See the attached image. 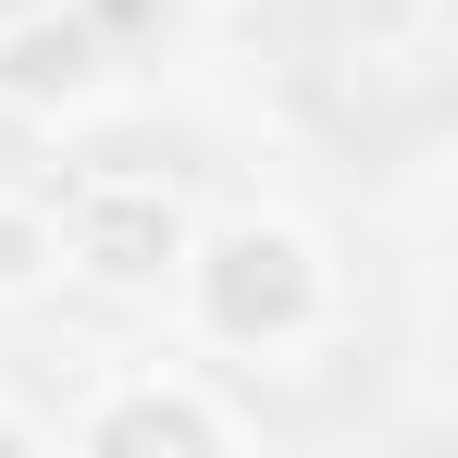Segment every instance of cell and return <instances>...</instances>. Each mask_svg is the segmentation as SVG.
<instances>
[{
    "instance_id": "1",
    "label": "cell",
    "mask_w": 458,
    "mask_h": 458,
    "mask_svg": "<svg viewBox=\"0 0 458 458\" xmlns=\"http://www.w3.org/2000/svg\"><path fill=\"white\" fill-rule=\"evenodd\" d=\"M174 310L186 335L235 360V372H298L310 347L347 335V260L335 235L285 211V199H248V211H199L186 260H174Z\"/></svg>"
},
{
    "instance_id": "2",
    "label": "cell",
    "mask_w": 458,
    "mask_h": 458,
    "mask_svg": "<svg viewBox=\"0 0 458 458\" xmlns=\"http://www.w3.org/2000/svg\"><path fill=\"white\" fill-rule=\"evenodd\" d=\"M248 434L260 421L199 360H112L87 384V409H63V446H87V458H224Z\"/></svg>"
},
{
    "instance_id": "3",
    "label": "cell",
    "mask_w": 458,
    "mask_h": 458,
    "mask_svg": "<svg viewBox=\"0 0 458 458\" xmlns=\"http://www.w3.org/2000/svg\"><path fill=\"white\" fill-rule=\"evenodd\" d=\"M199 235V199L174 174H87L63 199V285L99 298H174V260Z\"/></svg>"
},
{
    "instance_id": "4",
    "label": "cell",
    "mask_w": 458,
    "mask_h": 458,
    "mask_svg": "<svg viewBox=\"0 0 458 458\" xmlns=\"http://www.w3.org/2000/svg\"><path fill=\"white\" fill-rule=\"evenodd\" d=\"M124 87V38L87 0H25L0 13V112L13 124H87Z\"/></svg>"
},
{
    "instance_id": "5",
    "label": "cell",
    "mask_w": 458,
    "mask_h": 458,
    "mask_svg": "<svg viewBox=\"0 0 458 458\" xmlns=\"http://www.w3.org/2000/svg\"><path fill=\"white\" fill-rule=\"evenodd\" d=\"M50 285H63V211L0 186V310H38Z\"/></svg>"
},
{
    "instance_id": "6",
    "label": "cell",
    "mask_w": 458,
    "mask_h": 458,
    "mask_svg": "<svg viewBox=\"0 0 458 458\" xmlns=\"http://www.w3.org/2000/svg\"><path fill=\"white\" fill-rule=\"evenodd\" d=\"M38 446H63V421H38V409L0 396V458H38Z\"/></svg>"
},
{
    "instance_id": "7",
    "label": "cell",
    "mask_w": 458,
    "mask_h": 458,
    "mask_svg": "<svg viewBox=\"0 0 458 458\" xmlns=\"http://www.w3.org/2000/svg\"><path fill=\"white\" fill-rule=\"evenodd\" d=\"M0 13H25V0H0Z\"/></svg>"
},
{
    "instance_id": "8",
    "label": "cell",
    "mask_w": 458,
    "mask_h": 458,
    "mask_svg": "<svg viewBox=\"0 0 458 458\" xmlns=\"http://www.w3.org/2000/svg\"><path fill=\"white\" fill-rule=\"evenodd\" d=\"M421 13H434V0H421Z\"/></svg>"
}]
</instances>
